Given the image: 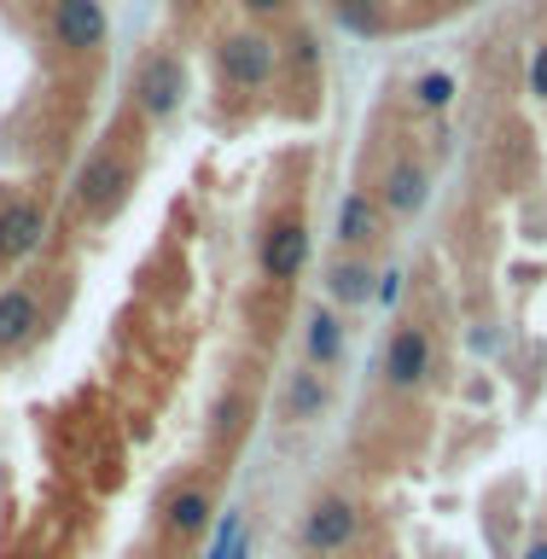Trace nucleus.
I'll return each instance as SVG.
<instances>
[{
    "instance_id": "nucleus-11",
    "label": "nucleus",
    "mask_w": 547,
    "mask_h": 559,
    "mask_svg": "<svg viewBox=\"0 0 547 559\" xmlns=\"http://www.w3.org/2000/svg\"><path fill=\"white\" fill-rule=\"evenodd\" d=\"M321 286L332 297V309H367L379 292V269H373V257H361V251H338V257H326Z\"/></svg>"
},
{
    "instance_id": "nucleus-7",
    "label": "nucleus",
    "mask_w": 547,
    "mask_h": 559,
    "mask_svg": "<svg viewBox=\"0 0 547 559\" xmlns=\"http://www.w3.org/2000/svg\"><path fill=\"white\" fill-rule=\"evenodd\" d=\"M47 239V204L41 199H0V269H17L41 251Z\"/></svg>"
},
{
    "instance_id": "nucleus-3",
    "label": "nucleus",
    "mask_w": 547,
    "mask_h": 559,
    "mask_svg": "<svg viewBox=\"0 0 547 559\" xmlns=\"http://www.w3.org/2000/svg\"><path fill=\"white\" fill-rule=\"evenodd\" d=\"M129 94H134V111L146 117V122H169V117H181V105H187V59L181 52H146V59L134 64V76H129Z\"/></svg>"
},
{
    "instance_id": "nucleus-17",
    "label": "nucleus",
    "mask_w": 547,
    "mask_h": 559,
    "mask_svg": "<svg viewBox=\"0 0 547 559\" xmlns=\"http://www.w3.org/2000/svg\"><path fill=\"white\" fill-rule=\"evenodd\" d=\"M338 17H344V24L349 29H384V17H379V7H361V0H338Z\"/></svg>"
},
{
    "instance_id": "nucleus-1",
    "label": "nucleus",
    "mask_w": 547,
    "mask_h": 559,
    "mask_svg": "<svg viewBox=\"0 0 547 559\" xmlns=\"http://www.w3.org/2000/svg\"><path fill=\"white\" fill-rule=\"evenodd\" d=\"M140 181V164L122 146H94L82 157V169H76V181H70V204H76V216L82 222H111L122 204H129V192Z\"/></svg>"
},
{
    "instance_id": "nucleus-22",
    "label": "nucleus",
    "mask_w": 547,
    "mask_h": 559,
    "mask_svg": "<svg viewBox=\"0 0 547 559\" xmlns=\"http://www.w3.org/2000/svg\"><path fill=\"white\" fill-rule=\"evenodd\" d=\"M519 559H547V531H536L531 542H524V554Z\"/></svg>"
},
{
    "instance_id": "nucleus-13",
    "label": "nucleus",
    "mask_w": 547,
    "mask_h": 559,
    "mask_svg": "<svg viewBox=\"0 0 547 559\" xmlns=\"http://www.w3.org/2000/svg\"><path fill=\"white\" fill-rule=\"evenodd\" d=\"M349 356V326L344 314L332 304H309L304 309V361L321 367V373H332V367H344Z\"/></svg>"
},
{
    "instance_id": "nucleus-16",
    "label": "nucleus",
    "mask_w": 547,
    "mask_h": 559,
    "mask_svg": "<svg viewBox=\"0 0 547 559\" xmlns=\"http://www.w3.org/2000/svg\"><path fill=\"white\" fill-rule=\"evenodd\" d=\"M408 99H414V111H449L454 99H461V76L454 70H419V76L408 82Z\"/></svg>"
},
{
    "instance_id": "nucleus-19",
    "label": "nucleus",
    "mask_w": 547,
    "mask_h": 559,
    "mask_svg": "<svg viewBox=\"0 0 547 559\" xmlns=\"http://www.w3.org/2000/svg\"><path fill=\"white\" fill-rule=\"evenodd\" d=\"M531 94H536V99H547V41L531 52Z\"/></svg>"
},
{
    "instance_id": "nucleus-6",
    "label": "nucleus",
    "mask_w": 547,
    "mask_h": 559,
    "mask_svg": "<svg viewBox=\"0 0 547 559\" xmlns=\"http://www.w3.org/2000/svg\"><path fill=\"white\" fill-rule=\"evenodd\" d=\"M384 384H391L396 396H414V391H426L431 373H437V338H431V326H419V321H402L391 338H384Z\"/></svg>"
},
{
    "instance_id": "nucleus-14",
    "label": "nucleus",
    "mask_w": 547,
    "mask_h": 559,
    "mask_svg": "<svg viewBox=\"0 0 547 559\" xmlns=\"http://www.w3.org/2000/svg\"><path fill=\"white\" fill-rule=\"evenodd\" d=\"M373 199H379L384 216L414 222L419 210H426V199H431V175H426V164H414V157H396V164L384 169V181H379Z\"/></svg>"
},
{
    "instance_id": "nucleus-8",
    "label": "nucleus",
    "mask_w": 547,
    "mask_h": 559,
    "mask_svg": "<svg viewBox=\"0 0 547 559\" xmlns=\"http://www.w3.org/2000/svg\"><path fill=\"white\" fill-rule=\"evenodd\" d=\"M47 24H52V41H59L64 52H99L105 35H111L105 0H52Z\"/></svg>"
},
{
    "instance_id": "nucleus-2",
    "label": "nucleus",
    "mask_w": 547,
    "mask_h": 559,
    "mask_svg": "<svg viewBox=\"0 0 547 559\" xmlns=\"http://www.w3.org/2000/svg\"><path fill=\"white\" fill-rule=\"evenodd\" d=\"M356 536H361V501L344 496V489H321V496L304 507V524H297V542H304V554H314V559L349 554Z\"/></svg>"
},
{
    "instance_id": "nucleus-18",
    "label": "nucleus",
    "mask_w": 547,
    "mask_h": 559,
    "mask_svg": "<svg viewBox=\"0 0 547 559\" xmlns=\"http://www.w3.org/2000/svg\"><path fill=\"white\" fill-rule=\"evenodd\" d=\"M239 12L245 17H286L292 0H239Z\"/></svg>"
},
{
    "instance_id": "nucleus-4",
    "label": "nucleus",
    "mask_w": 547,
    "mask_h": 559,
    "mask_svg": "<svg viewBox=\"0 0 547 559\" xmlns=\"http://www.w3.org/2000/svg\"><path fill=\"white\" fill-rule=\"evenodd\" d=\"M216 76L227 87H245V94L269 87L280 76V41L262 29H227L216 41Z\"/></svg>"
},
{
    "instance_id": "nucleus-15",
    "label": "nucleus",
    "mask_w": 547,
    "mask_h": 559,
    "mask_svg": "<svg viewBox=\"0 0 547 559\" xmlns=\"http://www.w3.org/2000/svg\"><path fill=\"white\" fill-rule=\"evenodd\" d=\"M332 234H338V251H361V257L373 251V245L384 239V210H379L373 192H344Z\"/></svg>"
},
{
    "instance_id": "nucleus-5",
    "label": "nucleus",
    "mask_w": 547,
    "mask_h": 559,
    "mask_svg": "<svg viewBox=\"0 0 547 559\" xmlns=\"http://www.w3.org/2000/svg\"><path fill=\"white\" fill-rule=\"evenodd\" d=\"M309 269V222L286 210V216H269L257 234V274L274 280V286H292Z\"/></svg>"
},
{
    "instance_id": "nucleus-10",
    "label": "nucleus",
    "mask_w": 547,
    "mask_h": 559,
    "mask_svg": "<svg viewBox=\"0 0 547 559\" xmlns=\"http://www.w3.org/2000/svg\"><path fill=\"white\" fill-rule=\"evenodd\" d=\"M41 326H47L41 297H35L29 286H0V361L24 356V349L41 338Z\"/></svg>"
},
{
    "instance_id": "nucleus-12",
    "label": "nucleus",
    "mask_w": 547,
    "mask_h": 559,
    "mask_svg": "<svg viewBox=\"0 0 547 559\" xmlns=\"http://www.w3.org/2000/svg\"><path fill=\"white\" fill-rule=\"evenodd\" d=\"M210 519H216V496H210L204 484H175L164 501H157V524H164V536L175 542H199L210 531Z\"/></svg>"
},
{
    "instance_id": "nucleus-20",
    "label": "nucleus",
    "mask_w": 547,
    "mask_h": 559,
    "mask_svg": "<svg viewBox=\"0 0 547 559\" xmlns=\"http://www.w3.org/2000/svg\"><path fill=\"white\" fill-rule=\"evenodd\" d=\"M396 297H402V274H396V269H384V274H379V292H373V304H396Z\"/></svg>"
},
{
    "instance_id": "nucleus-9",
    "label": "nucleus",
    "mask_w": 547,
    "mask_h": 559,
    "mask_svg": "<svg viewBox=\"0 0 547 559\" xmlns=\"http://www.w3.org/2000/svg\"><path fill=\"white\" fill-rule=\"evenodd\" d=\"M332 414V379L321 367H292L286 379H280V419L286 426H314V419Z\"/></svg>"
},
{
    "instance_id": "nucleus-21",
    "label": "nucleus",
    "mask_w": 547,
    "mask_h": 559,
    "mask_svg": "<svg viewBox=\"0 0 547 559\" xmlns=\"http://www.w3.org/2000/svg\"><path fill=\"white\" fill-rule=\"evenodd\" d=\"M292 59L304 64V70H314V64H321V52H314V41H309V35H297V41H292Z\"/></svg>"
}]
</instances>
